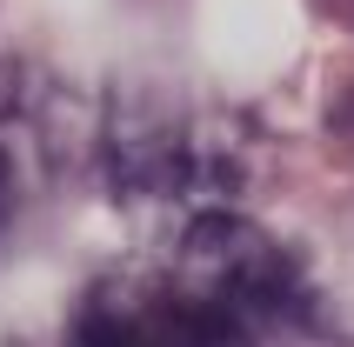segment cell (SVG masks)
Returning a JSON list of instances; mask_svg holds the SVG:
<instances>
[{"instance_id": "6da1fadb", "label": "cell", "mask_w": 354, "mask_h": 347, "mask_svg": "<svg viewBox=\"0 0 354 347\" xmlns=\"http://www.w3.org/2000/svg\"><path fill=\"white\" fill-rule=\"evenodd\" d=\"M107 160H114L120 200L147 214H174V227L227 207L248 174L241 134L187 100H120L107 127Z\"/></svg>"}, {"instance_id": "7a4b0ae2", "label": "cell", "mask_w": 354, "mask_h": 347, "mask_svg": "<svg viewBox=\"0 0 354 347\" xmlns=\"http://www.w3.org/2000/svg\"><path fill=\"white\" fill-rule=\"evenodd\" d=\"M67 347H261L214 294L180 281L167 261L154 274H114L74 308Z\"/></svg>"}, {"instance_id": "3957f363", "label": "cell", "mask_w": 354, "mask_h": 347, "mask_svg": "<svg viewBox=\"0 0 354 347\" xmlns=\"http://www.w3.org/2000/svg\"><path fill=\"white\" fill-rule=\"evenodd\" d=\"M14 214V174H7V160H0V221Z\"/></svg>"}]
</instances>
